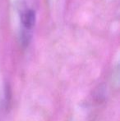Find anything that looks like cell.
<instances>
[{"label":"cell","mask_w":120,"mask_h":121,"mask_svg":"<svg viewBox=\"0 0 120 121\" xmlns=\"http://www.w3.org/2000/svg\"><path fill=\"white\" fill-rule=\"evenodd\" d=\"M21 21L24 30H30L34 27L35 23V13L33 10L29 9L22 13Z\"/></svg>","instance_id":"obj_1"}]
</instances>
